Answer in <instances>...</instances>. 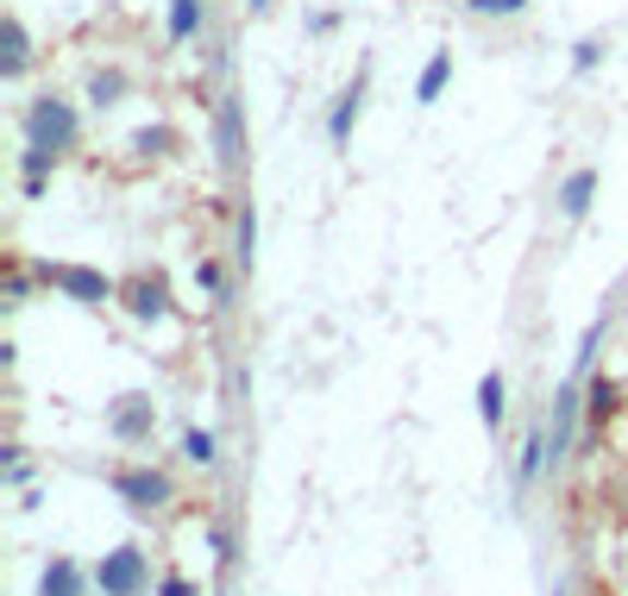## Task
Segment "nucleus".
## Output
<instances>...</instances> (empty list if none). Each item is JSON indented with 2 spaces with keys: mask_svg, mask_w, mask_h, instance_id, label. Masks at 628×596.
<instances>
[{
  "mask_svg": "<svg viewBox=\"0 0 628 596\" xmlns=\"http://www.w3.org/2000/svg\"><path fill=\"white\" fill-rule=\"evenodd\" d=\"M157 596H195V584H189V577H164V591Z\"/></svg>",
  "mask_w": 628,
  "mask_h": 596,
  "instance_id": "23",
  "label": "nucleus"
},
{
  "mask_svg": "<svg viewBox=\"0 0 628 596\" xmlns=\"http://www.w3.org/2000/svg\"><path fill=\"white\" fill-rule=\"evenodd\" d=\"M151 421H157V415H151V402L145 396H126L120 408H114V440H145Z\"/></svg>",
  "mask_w": 628,
  "mask_h": 596,
  "instance_id": "6",
  "label": "nucleus"
},
{
  "mask_svg": "<svg viewBox=\"0 0 628 596\" xmlns=\"http://www.w3.org/2000/svg\"><path fill=\"white\" fill-rule=\"evenodd\" d=\"M251 258H258V214H239V264H251Z\"/></svg>",
  "mask_w": 628,
  "mask_h": 596,
  "instance_id": "20",
  "label": "nucleus"
},
{
  "mask_svg": "<svg viewBox=\"0 0 628 596\" xmlns=\"http://www.w3.org/2000/svg\"><path fill=\"white\" fill-rule=\"evenodd\" d=\"M45 596H82V572H75V559H50V565H45Z\"/></svg>",
  "mask_w": 628,
  "mask_h": 596,
  "instance_id": "12",
  "label": "nucleus"
},
{
  "mask_svg": "<svg viewBox=\"0 0 628 596\" xmlns=\"http://www.w3.org/2000/svg\"><path fill=\"white\" fill-rule=\"evenodd\" d=\"M597 50H603V45H591V38H584V45H578V57H572V63H578V70H597Z\"/></svg>",
  "mask_w": 628,
  "mask_h": 596,
  "instance_id": "22",
  "label": "nucleus"
},
{
  "mask_svg": "<svg viewBox=\"0 0 628 596\" xmlns=\"http://www.w3.org/2000/svg\"><path fill=\"white\" fill-rule=\"evenodd\" d=\"M75 139H82V114H75L63 95H38L25 107V145L32 151L63 157V151H75Z\"/></svg>",
  "mask_w": 628,
  "mask_h": 596,
  "instance_id": "1",
  "label": "nucleus"
},
{
  "mask_svg": "<svg viewBox=\"0 0 628 596\" xmlns=\"http://www.w3.org/2000/svg\"><path fill=\"white\" fill-rule=\"evenodd\" d=\"M126 308H132V314H139V321H157V314H164V283H157V276H139V283H126Z\"/></svg>",
  "mask_w": 628,
  "mask_h": 596,
  "instance_id": "7",
  "label": "nucleus"
},
{
  "mask_svg": "<svg viewBox=\"0 0 628 596\" xmlns=\"http://www.w3.org/2000/svg\"><path fill=\"white\" fill-rule=\"evenodd\" d=\"M591 195H597V170H572L559 182V214H566V220H584V214H591Z\"/></svg>",
  "mask_w": 628,
  "mask_h": 596,
  "instance_id": "5",
  "label": "nucleus"
},
{
  "mask_svg": "<svg viewBox=\"0 0 628 596\" xmlns=\"http://www.w3.org/2000/svg\"><path fill=\"white\" fill-rule=\"evenodd\" d=\"M447 75H452V50H434V57H427V70H422V82H415V100H440Z\"/></svg>",
  "mask_w": 628,
  "mask_h": 596,
  "instance_id": "10",
  "label": "nucleus"
},
{
  "mask_svg": "<svg viewBox=\"0 0 628 596\" xmlns=\"http://www.w3.org/2000/svg\"><path fill=\"white\" fill-rule=\"evenodd\" d=\"M126 88H132V82H126V70H95V75H88V100H95V107H114Z\"/></svg>",
  "mask_w": 628,
  "mask_h": 596,
  "instance_id": "13",
  "label": "nucleus"
},
{
  "mask_svg": "<svg viewBox=\"0 0 628 596\" xmlns=\"http://www.w3.org/2000/svg\"><path fill=\"white\" fill-rule=\"evenodd\" d=\"M45 283L63 289V296H75V301H107L114 296V283L100 271H82V264H45Z\"/></svg>",
  "mask_w": 628,
  "mask_h": 596,
  "instance_id": "3",
  "label": "nucleus"
},
{
  "mask_svg": "<svg viewBox=\"0 0 628 596\" xmlns=\"http://www.w3.org/2000/svg\"><path fill=\"white\" fill-rule=\"evenodd\" d=\"M477 415H484V427H490V433L502 427V377L497 371L477 377Z\"/></svg>",
  "mask_w": 628,
  "mask_h": 596,
  "instance_id": "8",
  "label": "nucleus"
},
{
  "mask_svg": "<svg viewBox=\"0 0 628 596\" xmlns=\"http://www.w3.org/2000/svg\"><path fill=\"white\" fill-rule=\"evenodd\" d=\"M541 465H547V433L534 427V433H528V452H522V484H534V477H541Z\"/></svg>",
  "mask_w": 628,
  "mask_h": 596,
  "instance_id": "18",
  "label": "nucleus"
},
{
  "mask_svg": "<svg viewBox=\"0 0 628 596\" xmlns=\"http://www.w3.org/2000/svg\"><path fill=\"white\" fill-rule=\"evenodd\" d=\"M352 120H358V82H352L346 95H340L333 120H327V139H333V145H346V139H352Z\"/></svg>",
  "mask_w": 628,
  "mask_h": 596,
  "instance_id": "14",
  "label": "nucleus"
},
{
  "mask_svg": "<svg viewBox=\"0 0 628 596\" xmlns=\"http://www.w3.org/2000/svg\"><path fill=\"white\" fill-rule=\"evenodd\" d=\"M201 13H208V0H170V45L195 38V32H201Z\"/></svg>",
  "mask_w": 628,
  "mask_h": 596,
  "instance_id": "9",
  "label": "nucleus"
},
{
  "mask_svg": "<svg viewBox=\"0 0 628 596\" xmlns=\"http://www.w3.org/2000/svg\"><path fill=\"white\" fill-rule=\"evenodd\" d=\"M251 7H264V0H251Z\"/></svg>",
  "mask_w": 628,
  "mask_h": 596,
  "instance_id": "24",
  "label": "nucleus"
},
{
  "mask_svg": "<svg viewBox=\"0 0 628 596\" xmlns=\"http://www.w3.org/2000/svg\"><path fill=\"white\" fill-rule=\"evenodd\" d=\"M182 458H189V465H214V433H208V427H189V433H182Z\"/></svg>",
  "mask_w": 628,
  "mask_h": 596,
  "instance_id": "17",
  "label": "nucleus"
},
{
  "mask_svg": "<svg viewBox=\"0 0 628 596\" xmlns=\"http://www.w3.org/2000/svg\"><path fill=\"white\" fill-rule=\"evenodd\" d=\"M572 415H578V402L572 390L559 396V408H553V458H566V440H572Z\"/></svg>",
  "mask_w": 628,
  "mask_h": 596,
  "instance_id": "16",
  "label": "nucleus"
},
{
  "mask_svg": "<svg viewBox=\"0 0 628 596\" xmlns=\"http://www.w3.org/2000/svg\"><path fill=\"white\" fill-rule=\"evenodd\" d=\"M195 289L221 296V264H214V258H201V264H195Z\"/></svg>",
  "mask_w": 628,
  "mask_h": 596,
  "instance_id": "21",
  "label": "nucleus"
},
{
  "mask_svg": "<svg viewBox=\"0 0 628 596\" xmlns=\"http://www.w3.org/2000/svg\"><path fill=\"white\" fill-rule=\"evenodd\" d=\"M95 584H100V596H139V591L151 584V572H145V552H139V547H114L107 559H100Z\"/></svg>",
  "mask_w": 628,
  "mask_h": 596,
  "instance_id": "2",
  "label": "nucleus"
},
{
  "mask_svg": "<svg viewBox=\"0 0 628 596\" xmlns=\"http://www.w3.org/2000/svg\"><path fill=\"white\" fill-rule=\"evenodd\" d=\"M465 7H472V13H484V20H516L528 0H465Z\"/></svg>",
  "mask_w": 628,
  "mask_h": 596,
  "instance_id": "19",
  "label": "nucleus"
},
{
  "mask_svg": "<svg viewBox=\"0 0 628 596\" xmlns=\"http://www.w3.org/2000/svg\"><path fill=\"white\" fill-rule=\"evenodd\" d=\"M114 490H120L132 509H157V502H170V477L139 465V472H120V477H114Z\"/></svg>",
  "mask_w": 628,
  "mask_h": 596,
  "instance_id": "4",
  "label": "nucleus"
},
{
  "mask_svg": "<svg viewBox=\"0 0 628 596\" xmlns=\"http://www.w3.org/2000/svg\"><path fill=\"white\" fill-rule=\"evenodd\" d=\"M221 164H239V95H221Z\"/></svg>",
  "mask_w": 628,
  "mask_h": 596,
  "instance_id": "11",
  "label": "nucleus"
},
{
  "mask_svg": "<svg viewBox=\"0 0 628 596\" xmlns=\"http://www.w3.org/2000/svg\"><path fill=\"white\" fill-rule=\"evenodd\" d=\"M25 57H32V50H25V25L7 20V57H0V75H20Z\"/></svg>",
  "mask_w": 628,
  "mask_h": 596,
  "instance_id": "15",
  "label": "nucleus"
}]
</instances>
